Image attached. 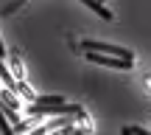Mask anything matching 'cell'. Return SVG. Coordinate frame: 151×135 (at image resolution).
Listing matches in <instances>:
<instances>
[{
  "mask_svg": "<svg viewBox=\"0 0 151 135\" xmlns=\"http://www.w3.org/2000/svg\"><path fill=\"white\" fill-rule=\"evenodd\" d=\"M11 59H14V70H17V76H20V79H22V65H20V56H11Z\"/></svg>",
  "mask_w": 151,
  "mask_h": 135,
  "instance_id": "obj_7",
  "label": "cell"
},
{
  "mask_svg": "<svg viewBox=\"0 0 151 135\" xmlns=\"http://www.w3.org/2000/svg\"><path fill=\"white\" fill-rule=\"evenodd\" d=\"M81 48L84 51H95V54H112V56H123V59H134V54H132L129 48H120V45H106V42H81Z\"/></svg>",
  "mask_w": 151,
  "mask_h": 135,
  "instance_id": "obj_3",
  "label": "cell"
},
{
  "mask_svg": "<svg viewBox=\"0 0 151 135\" xmlns=\"http://www.w3.org/2000/svg\"><path fill=\"white\" fill-rule=\"evenodd\" d=\"M28 113L31 115H76V118H81L84 115V110L78 107V104H34L28 107Z\"/></svg>",
  "mask_w": 151,
  "mask_h": 135,
  "instance_id": "obj_1",
  "label": "cell"
},
{
  "mask_svg": "<svg viewBox=\"0 0 151 135\" xmlns=\"http://www.w3.org/2000/svg\"><path fill=\"white\" fill-rule=\"evenodd\" d=\"M123 132H146L143 127H123Z\"/></svg>",
  "mask_w": 151,
  "mask_h": 135,
  "instance_id": "obj_8",
  "label": "cell"
},
{
  "mask_svg": "<svg viewBox=\"0 0 151 135\" xmlns=\"http://www.w3.org/2000/svg\"><path fill=\"white\" fill-rule=\"evenodd\" d=\"M0 130H3V132H14V127L9 124V118H6V110H3V107H0Z\"/></svg>",
  "mask_w": 151,
  "mask_h": 135,
  "instance_id": "obj_5",
  "label": "cell"
},
{
  "mask_svg": "<svg viewBox=\"0 0 151 135\" xmlns=\"http://www.w3.org/2000/svg\"><path fill=\"white\" fill-rule=\"evenodd\" d=\"M22 3H25V0H11V3H9V6L3 9V14H11V11H17V9L22 6Z\"/></svg>",
  "mask_w": 151,
  "mask_h": 135,
  "instance_id": "obj_6",
  "label": "cell"
},
{
  "mask_svg": "<svg viewBox=\"0 0 151 135\" xmlns=\"http://www.w3.org/2000/svg\"><path fill=\"white\" fill-rule=\"evenodd\" d=\"M81 3H84L87 9H92V11H95L98 17H104V20H112V11H109L106 6L101 3V0H81Z\"/></svg>",
  "mask_w": 151,
  "mask_h": 135,
  "instance_id": "obj_4",
  "label": "cell"
},
{
  "mask_svg": "<svg viewBox=\"0 0 151 135\" xmlns=\"http://www.w3.org/2000/svg\"><path fill=\"white\" fill-rule=\"evenodd\" d=\"M87 59L98 62V65H106V68H120V70L134 68V59H123V56H112V54H95V51H87Z\"/></svg>",
  "mask_w": 151,
  "mask_h": 135,
  "instance_id": "obj_2",
  "label": "cell"
}]
</instances>
